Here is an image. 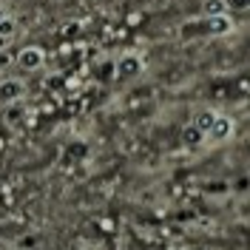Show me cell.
Returning a JSON list of instances; mask_svg holds the SVG:
<instances>
[{"label":"cell","instance_id":"12","mask_svg":"<svg viewBox=\"0 0 250 250\" xmlns=\"http://www.w3.org/2000/svg\"><path fill=\"white\" fill-rule=\"evenodd\" d=\"M9 62H12V57H9V54H0V65H9Z\"/></svg>","mask_w":250,"mask_h":250},{"label":"cell","instance_id":"2","mask_svg":"<svg viewBox=\"0 0 250 250\" xmlns=\"http://www.w3.org/2000/svg\"><path fill=\"white\" fill-rule=\"evenodd\" d=\"M43 62H46V51H43L40 46H26L20 54H17V65L26 68V71H37Z\"/></svg>","mask_w":250,"mask_h":250},{"label":"cell","instance_id":"13","mask_svg":"<svg viewBox=\"0 0 250 250\" xmlns=\"http://www.w3.org/2000/svg\"><path fill=\"white\" fill-rule=\"evenodd\" d=\"M6 17H9V15H6V12H3V9H0V23H3V20H6Z\"/></svg>","mask_w":250,"mask_h":250},{"label":"cell","instance_id":"3","mask_svg":"<svg viewBox=\"0 0 250 250\" xmlns=\"http://www.w3.org/2000/svg\"><path fill=\"white\" fill-rule=\"evenodd\" d=\"M205 137H210L213 142L230 140V137H233V120H230V117H219V114H216V120H213L210 131H208Z\"/></svg>","mask_w":250,"mask_h":250},{"label":"cell","instance_id":"9","mask_svg":"<svg viewBox=\"0 0 250 250\" xmlns=\"http://www.w3.org/2000/svg\"><path fill=\"white\" fill-rule=\"evenodd\" d=\"M0 37H15V20L12 17H6L0 23Z\"/></svg>","mask_w":250,"mask_h":250},{"label":"cell","instance_id":"5","mask_svg":"<svg viewBox=\"0 0 250 250\" xmlns=\"http://www.w3.org/2000/svg\"><path fill=\"white\" fill-rule=\"evenodd\" d=\"M230 29H233V20H230L228 15L208 17V31H213V34H228Z\"/></svg>","mask_w":250,"mask_h":250},{"label":"cell","instance_id":"8","mask_svg":"<svg viewBox=\"0 0 250 250\" xmlns=\"http://www.w3.org/2000/svg\"><path fill=\"white\" fill-rule=\"evenodd\" d=\"M202 140H205V134L196 128V125H188V128H185V142H188V145H199Z\"/></svg>","mask_w":250,"mask_h":250},{"label":"cell","instance_id":"6","mask_svg":"<svg viewBox=\"0 0 250 250\" xmlns=\"http://www.w3.org/2000/svg\"><path fill=\"white\" fill-rule=\"evenodd\" d=\"M202 9H205V15H208V17L228 15V0H205Z\"/></svg>","mask_w":250,"mask_h":250},{"label":"cell","instance_id":"10","mask_svg":"<svg viewBox=\"0 0 250 250\" xmlns=\"http://www.w3.org/2000/svg\"><path fill=\"white\" fill-rule=\"evenodd\" d=\"M77 31H80V23H68V26H62L60 34L62 37H71V34H77Z\"/></svg>","mask_w":250,"mask_h":250},{"label":"cell","instance_id":"11","mask_svg":"<svg viewBox=\"0 0 250 250\" xmlns=\"http://www.w3.org/2000/svg\"><path fill=\"white\" fill-rule=\"evenodd\" d=\"M9 43H12V37H0V51H3V48L9 46Z\"/></svg>","mask_w":250,"mask_h":250},{"label":"cell","instance_id":"7","mask_svg":"<svg viewBox=\"0 0 250 250\" xmlns=\"http://www.w3.org/2000/svg\"><path fill=\"white\" fill-rule=\"evenodd\" d=\"M213 120H216V114H213V111H199V114L193 117V125H196L202 134H208V131H210V125H213Z\"/></svg>","mask_w":250,"mask_h":250},{"label":"cell","instance_id":"4","mask_svg":"<svg viewBox=\"0 0 250 250\" xmlns=\"http://www.w3.org/2000/svg\"><path fill=\"white\" fill-rule=\"evenodd\" d=\"M23 94H26V85H23L20 80H3V83H0V103H3V105L17 103Z\"/></svg>","mask_w":250,"mask_h":250},{"label":"cell","instance_id":"1","mask_svg":"<svg viewBox=\"0 0 250 250\" xmlns=\"http://www.w3.org/2000/svg\"><path fill=\"white\" fill-rule=\"evenodd\" d=\"M142 68H145V62H142V57H137V54H123V57L117 60V65H114V71H117V77L120 80L140 77Z\"/></svg>","mask_w":250,"mask_h":250}]
</instances>
